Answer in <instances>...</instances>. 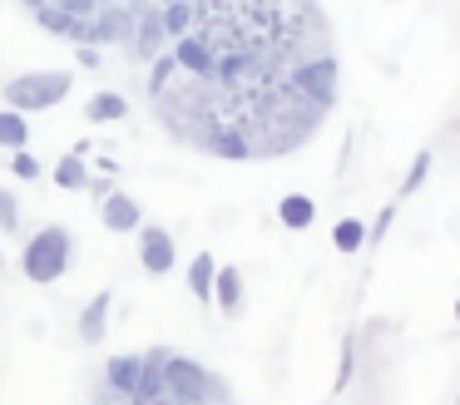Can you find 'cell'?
<instances>
[{
	"instance_id": "cell-18",
	"label": "cell",
	"mask_w": 460,
	"mask_h": 405,
	"mask_svg": "<svg viewBox=\"0 0 460 405\" xmlns=\"http://www.w3.org/2000/svg\"><path fill=\"white\" fill-rule=\"evenodd\" d=\"M159 25H164V35H189V25H193V0H164L159 5Z\"/></svg>"
},
{
	"instance_id": "cell-22",
	"label": "cell",
	"mask_w": 460,
	"mask_h": 405,
	"mask_svg": "<svg viewBox=\"0 0 460 405\" xmlns=\"http://www.w3.org/2000/svg\"><path fill=\"white\" fill-rule=\"evenodd\" d=\"M426 173H430V148H420L416 154V163H411V173H406V183H401V198H411L420 183H426Z\"/></svg>"
},
{
	"instance_id": "cell-24",
	"label": "cell",
	"mask_w": 460,
	"mask_h": 405,
	"mask_svg": "<svg viewBox=\"0 0 460 405\" xmlns=\"http://www.w3.org/2000/svg\"><path fill=\"white\" fill-rule=\"evenodd\" d=\"M15 227H21V203H15V193L0 188V233H15Z\"/></svg>"
},
{
	"instance_id": "cell-16",
	"label": "cell",
	"mask_w": 460,
	"mask_h": 405,
	"mask_svg": "<svg viewBox=\"0 0 460 405\" xmlns=\"http://www.w3.org/2000/svg\"><path fill=\"white\" fill-rule=\"evenodd\" d=\"M124 114H129V99L114 94V89H104V94H94L90 104H84V119H90V124H119Z\"/></svg>"
},
{
	"instance_id": "cell-14",
	"label": "cell",
	"mask_w": 460,
	"mask_h": 405,
	"mask_svg": "<svg viewBox=\"0 0 460 405\" xmlns=\"http://www.w3.org/2000/svg\"><path fill=\"white\" fill-rule=\"evenodd\" d=\"M213 302H218L228 316L243 306V272L238 267H218V272H213Z\"/></svg>"
},
{
	"instance_id": "cell-10",
	"label": "cell",
	"mask_w": 460,
	"mask_h": 405,
	"mask_svg": "<svg viewBox=\"0 0 460 405\" xmlns=\"http://www.w3.org/2000/svg\"><path fill=\"white\" fill-rule=\"evenodd\" d=\"M35 20H40V30H50V35L70 40V45H90V20H75L65 15L55 0H45V5H35Z\"/></svg>"
},
{
	"instance_id": "cell-11",
	"label": "cell",
	"mask_w": 460,
	"mask_h": 405,
	"mask_svg": "<svg viewBox=\"0 0 460 405\" xmlns=\"http://www.w3.org/2000/svg\"><path fill=\"white\" fill-rule=\"evenodd\" d=\"M164 346H149V356H144V365H139V385H134V395H129V405H149V401H159L164 395Z\"/></svg>"
},
{
	"instance_id": "cell-4",
	"label": "cell",
	"mask_w": 460,
	"mask_h": 405,
	"mask_svg": "<svg viewBox=\"0 0 460 405\" xmlns=\"http://www.w3.org/2000/svg\"><path fill=\"white\" fill-rule=\"evenodd\" d=\"M70 89H75V75H65V69H31V75L5 79V109H15V114H40V109L65 104Z\"/></svg>"
},
{
	"instance_id": "cell-17",
	"label": "cell",
	"mask_w": 460,
	"mask_h": 405,
	"mask_svg": "<svg viewBox=\"0 0 460 405\" xmlns=\"http://www.w3.org/2000/svg\"><path fill=\"white\" fill-rule=\"evenodd\" d=\"M213 272H218V262H213V252H199L189 262V292L199 296L203 306H208V296H213Z\"/></svg>"
},
{
	"instance_id": "cell-26",
	"label": "cell",
	"mask_w": 460,
	"mask_h": 405,
	"mask_svg": "<svg viewBox=\"0 0 460 405\" xmlns=\"http://www.w3.org/2000/svg\"><path fill=\"white\" fill-rule=\"evenodd\" d=\"M55 5H60L65 15H75V20H94V10H100L94 0H55Z\"/></svg>"
},
{
	"instance_id": "cell-31",
	"label": "cell",
	"mask_w": 460,
	"mask_h": 405,
	"mask_svg": "<svg viewBox=\"0 0 460 405\" xmlns=\"http://www.w3.org/2000/svg\"><path fill=\"white\" fill-rule=\"evenodd\" d=\"M456 405H460V395H456Z\"/></svg>"
},
{
	"instance_id": "cell-20",
	"label": "cell",
	"mask_w": 460,
	"mask_h": 405,
	"mask_svg": "<svg viewBox=\"0 0 460 405\" xmlns=\"http://www.w3.org/2000/svg\"><path fill=\"white\" fill-rule=\"evenodd\" d=\"M31 144V124H25V114H15V109H0V148L5 154H15V148Z\"/></svg>"
},
{
	"instance_id": "cell-5",
	"label": "cell",
	"mask_w": 460,
	"mask_h": 405,
	"mask_svg": "<svg viewBox=\"0 0 460 405\" xmlns=\"http://www.w3.org/2000/svg\"><path fill=\"white\" fill-rule=\"evenodd\" d=\"M288 79H292V89H297L307 104H317V109L332 114V104H337V55H332V49L297 59V65L288 69Z\"/></svg>"
},
{
	"instance_id": "cell-27",
	"label": "cell",
	"mask_w": 460,
	"mask_h": 405,
	"mask_svg": "<svg viewBox=\"0 0 460 405\" xmlns=\"http://www.w3.org/2000/svg\"><path fill=\"white\" fill-rule=\"evenodd\" d=\"M75 49H80V65L84 69H100V49H94V45H75Z\"/></svg>"
},
{
	"instance_id": "cell-25",
	"label": "cell",
	"mask_w": 460,
	"mask_h": 405,
	"mask_svg": "<svg viewBox=\"0 0 460 405\" xmlns=\"http://www.w3.org/2000/svg\"><path fill=\"white\" fill-rule=\"evenodd\" d=\"M11 168H15V178H25V183H31V178H40V163H35L25 148H15V154H11Z\"/></svg>"
},
{
	"instance_id": "cell-19",
	"label": "cell",
	"mask_w": 460,
	"mask_h": 405,
	"mask_svg": "<svg viewBox=\"0 0 460 405\" xmlns=\"http://www.w3.org/2000/svg\"><path fill=\"white\" fill-rule=\"evenodd\" d=\"M84 183H90V168H84V158L70 148V154L55 163V188H65V193H80Z\"/></svg>"
},
{
	"instance_id": "cell-23",
	"label": "cell",
	"mask_w": 460,
	"mask_h": 405,
	"mask_svg": "<svg viewBox=\"0 0 460 405\" xmlns=\"http://www.w3.org/2000/svg\"><path fill=\"white\" fill-rule=\"evenodd\" d=\"M351 371H357V336H347V341H341V365H337V391H347V381H351Z\"/></svg>"
},
{
	"instance_id": "cell-7",
	"label": "cell",
	"mask_w": 460,
	"mask_h": 405,
	"mask_svg": "<svg viewBox=\"0 0 460 405\" xmlns=\"http://www.w3.org/2000/svg\"><path fill=\"white\" fill-rule=\"evenodd\" d=\"M129 35H134V10L114 5V0L94 10V20H90V45H124Z\"/></svg>"
},
{
	"instance_id": "cell-8",
	"label": "cell",
	"mask_w": 460,
	"mask_h": 405,
	"mask_svg": "<svg viewBox=\"0 0 460 405\" xmlns=\"http://www.w3.org/2000/svg\"><path fill=\"white\" fill-rule=\"evenodd\" d=\"M124 49H129L139 65H149L154 55H164V49H169V35H164V25H159V10L134 15V40H124Z\"/></svg>"
},
{
	"instance_id": "cell-29",
	"label": "cell",
	"mask_w": 460,
	"mask_h": 405,
	"mask_svg": "<svg viewBox=\"0 0 460 405\" xmlns=\"http://www.w3.org/2000/svg\"><path fill=\"white\" fill-rule=\"evenodd\" d=\"M456 321H460V302H456Z\"/></svg>"
},
{
	"instance_id": "cell-15",
	"label": "cell",
	"mask_w": 460,
	"mask_h": 405,
	"mask_svg": "<svg viewBox=\"0 0 460 405\" xmlns=\"http://www.w3.org/2000/svg\"><path fill=\"white\" fill-rule=\"evenodd\" d=\"M278 217L288 223V233H307L312 217H317V203H312L307 193H288V198L278 203Z\"/></svg>"
},
{
	"instance_id": "cell-9",
	"label": "cell",
	"mask_w": 460,
	"mask_h": 405,
	"mask_svg": "<svg viewBox=\"0 0 460 405\" xmlns=\"http://www.w3.org/2000/svg\"><path fill=\"white\" fill-rule=\"evenodd\" d=\"M139 365H144V356H139V351H119V356H110V361H104V391L119 395V401H129L134 385H139Z\"/></svg>"
},
{
	"instance_id": "cell-21",
	"label": "cell",
	"mask_w": 460,
	"mask_h": 405,
	"mask_svg": "<svg viewBox=\"0 0 460 405\" xmlns=\"http://www.w3.org/2000/svg\"><path fill=\"white\" fill-rule=\"evenodd\" d=\"M332 247H337V252H361V247H367V223H361V217H341V223L332 227Z\"/></svg>"
},
{
	"instance_id": "cell-13",
	"label": "cell",
	"mask_w": 460,
	"mask_h": 405,
	"mask_svg": "<svg viewBox=\"0 0 460 405\" xmlns=\"http://www.w3.org/2000/svg\"><path fill=\"white\" fill-rule=\"evenodd\" d=\"M110 306H114V292H94L90 296V306L80 312V336L90 346H100L104 341V321H110Z\"/></svg>"
},
{
	"instance_id": "cell-2",
	"label": "cell",
	"mask_w": 460,
	"mask_h": 405,
	"mask_svg": "<svg viewBox=\"0 0 460 405\" xmlns=\"http://www.w3.org/2000/svg\"><path fill=\"white\" fill-rule=\"evenodd\" d=\"M164 395L179 405H223L228 385H223V375H213L208 365L189 361V356H164Z\"/></svg>"
},
{
	"instance_id": "cell-3",
	"label": "cell",
	"mask_w": 460,
	"mask_h": 405,
	"mask_svg": "<svg viewBox=\"0 0 460 405\" xmlns=\"http://www.w3.org/2000/svg\"><path fill=\"white\" fill-rule=\"evenodd\" d=\"M70 257H75V237H70V227H60V223H50V227H40V233L25 242V252H21V272L31 277L35 286H50V282H60L65 272H70Z\"/></svg>"
},
{
	"instance_id": "cell-32",
	"label": "cell",
	"mask_w": 460,
	"mask_h": 405,
	"mask_svg": "<svg viewBox=\"0 0 460 405\" xmlns=\"http://www.w3.org/2000/svg\"><path fill=\"white\" fill-rule=\"evenodd\" d=\"M100 405H104V401H100Z\"/></svg>"
},
{
	"instance_id": "cell-30",
	"label": "cell",
	"mask_w": 460,
	"mask_h": 405,
	"mask_svg": "<svg viewBox=\"0 0 460 405\" xmlns=\"http://www.w3.org/2000/svg\"><path fill=\"white\" fill-rule=\"evenodd\" d=\"M94 5H110V0H94Z\"/></svg>"
},
{
	"instance_id": "cell-6",
	"label": "cell",
	"mask_w": 460,
	"mask_h": 405,
	"mask_svg": "<svg viewBox=\"0 0 460 405\" xmlns=\"http://www.w3.org/2000/svg\"><path fill=\"white\" fill-rule=\"evenodd\" d=\"M139 262H144V272L149 277H169L173 272V262H179V247H173V233L169 227H144L139 223Z\"/></svg>"
},
{
	"instance_id": "cell-12",
	"label": "cell",
	"mask_w": 460,
	"mask_h": 405,
	"mask_svg": "<svg viewBox=\"0 0 460 405\" xmlns=\"http://www.w3.org/2000/svg\"><path fill=\"white\" fill-rule=\"evenodd\" d=\"M100 223L110 227V233H134V227L144 223V213H139V203H134L129 193H104Z\"/></svg>"
},
{
	"instance_id": "cell-28",
	"label": "cell",
	"mask_w": 460,
	"mask_h": 405,
	"mask_svg": "<svg viewBox=\"0 0 460 405\" xmlns=\"http://www.w3.org/2000/svg\"><path fill=\"white\" fill-rule=\"evenodd\" d=\"M25 5H31V10H35V5H45V0H25Z\"/></svg>"
},
{
	"instance_id": "cell-1",
	"label": "cell",
	"mask_w": 460,
	"mask_h": 405,
	"mask_svg": "<svg viewBox=\"0 0 460 405\" xmlns=\"http://www.w3.org/2000/svg\"><path fill=\"white\" fill-rule=\"evenodd\" d=\"M189 30L208 45L203 75H179L169 49L149 59V99L173 138L199 148L213 134H243L252 158H278L322 128L327 109L288 79L297 59L332 49L312 0H193Z\"/></svg>"
}]
</instances>
